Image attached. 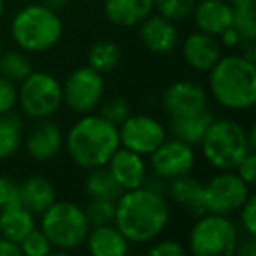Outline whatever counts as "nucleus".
I'll return each mask as SVG.
<instances>
[{"instance_id": "f257e3e1", "label": "nucleus", "mask_w": 256, "mask_h": 256, "mask_svg": "<svg viewBox=\"0 0 256 256\" xmlns=\"http://www.w3.org/2000/svg\"><path fill=\"white\" fill-rule=\"evenodd\" d=\"M170 202L165 195L140 186L116 198L114 224L130 244L148 246L165 234L170 223Z\"/></svg>"}, {"instance_id": "f03ea898", "label": "nucleus", "mask_w": 256, "mask_h": 256, "mask_svg": "<svg viewBox=\"0 0 256 256\" xmlns=\"http://www.w3.org/2000/svg\"><path fill=\"white\" fill-rule=\"evenodd\" d=\"M207 93L230 112H248L256 106V64L240 53L221 54L207 72Z\"/></svg>"}, {"instance_id": "7ed1b4c3", "label": "nucleus", "mask_w": 256, "mask_h": 256, "mask_svg": "<svg viewBox=\"0 0 256 256\" xmlns=\"http://www.w3.org/2000/svg\"><path fill=\"white\" fill-rule=\"evenodd\" d=\"M120 146L118 126L98 112L81 114L68 126L64 139V151L81 170L107 165Z\"/></svg>"}, {"instance_id": "20e7f679", "label": "nucleus", "mask_w": 256, "mask_h": 256, "mask_svg": "<svg viewBox=\"0 0 256 256\" xmlns=\"http://www.w3.org/2000/svg\"><path fill=\"white\" fill-rule=\"evenodd\" d=\"M65 26L60 12L40 2H30L14 12L9 34L16 48L28 54H42L54 50L64 37Z\"/></svg>"}, {"instance_id": "39448f33", "label": "nucleus", "mask_w": 256, "mask_h": 256, "mask_svg": "<svg viewBox=\"0 0 256 256\" xmlns=\"http://www.w3.org/2000/svg\"><path fill=\"white\" fill-rule=\"evenodd\" d=\"M198 148L206 164L214 170H234L252 151L248 142V128L232 118H214Z\"/></svg>"}, {"instance_id": "423d86ee", "label": "nucleus", "mask_w": 256, "mask_h": 256, "mask_svg": "<svg viewBox=\"0 0 256 256\" xmlns=\"http://www.w3.org/2000/svg\"><path fill=\"white\" fill-rule=\"evenodd\" d=\"M39 218V228L51 242L53 252L62 254L82 248L92 228L82 206L67 198H56Z\"/></svg>"}, {"instance_id": "0eeeda50", "label": "nucleus", "mask_w": 256, "mask_h": 256, "mask_svg": "<svg viewBox=\"0 0 256 256\" xmlns=\"http://www.w3.org/2000/svg\"><path fill=\"white\" fill-rule=\"evenodd\" d=\"M240 234L232 216L204 212L195 216L186 249L193 256H234Z\"/></svg>"}, {"instance_id": "6e6552de", "label": "nucleus", "mask_w": 256, "mask_h": 256, "mask_svg": "<svg viewBox=\"0 0 256 256\" xmlns=\"http://www.w3.org/2000/svg\"><path fill=\"white\" fill-rule=\"evenodd\" d=\"M20 114L30 121L53 118L64 107L62 81L48 70L34 68L22 82H18Z\"/></svg>"}, {"instance_id": "1a4fd4ad", "label": "nucleus", "mask_w": 256, "mask_h": 256, "mask_svg": "<svg viewBox=\"0 0 256 256\" xmlns=\"http://www.w3.org/2000/svg\"><path fill=\"white\" fill-rule=\"evenodd\" d=\"M212 178L202 182V206L206 212L234 216L251 195V186L234 170H216Z\"/></svg>"}, {"instance_id": "9d476101", "label": "nucleus", "mask_w": 256, "mask_h": 256, "mask_svg": "<svg viewBox=\"0 0 256 256\" xmlns=\"http://www.w3.org/2000/svg\"><path fill=\"white\" fill-rule=\"evenodd\" d=\"M62 96L64 106L78 116L95 112L106 96V79L90 65H82L68 72L62 82Z\"/></svg>"}, {"instance_id": "9b49d317", "label": "nucleus", "mask_w": 256, "mask_h": 256, "mask_svg": "<svg viewBox=\"0 0 256 256\" xmlns=\"http://www.w3.org/2000/svg\"><path fill=\"white\" fill-rule=\"evenodd\" d=\"M118 136L121 146L148 158L167 139L168 130L167 124L153 114L130 112L126 120L118 124Z\"/></svg>"}, {"instance_id": "f8f14e48", "label": "nucleus", "mask_w": 256, "mask_h": 256, "mask_svg": "<svg viewBox=\"0 0 256 256\" xmlns=\"http://www.w3.org/2000/svg\"><path fill=\"white\" fill-rule=\"evenodd\" d=\"M146 160L150 174L162 178L164 181H170L192 174L196 165V150L181 139L167 137Z\"/></svg>"}, {"instance_id": "ddd939ff", "label": "nucleus", "mask_w": 256, "mask_h": 256, "mask_svg": "<svg viewBox=\"0 0 256 256\" xmlns=\"http://www.w3.org/2000/svg\"><path fill=\"white\" fill-rule=\"evenodd\" d=\"M162 110L168 120H179L209 109V93L193 79H178L162 93Z\"/></svg>"}, {"instance_id": "4468645a", "label": "nucleus", "mask_w": 256, "mask_h": 256, "mask_svg": "<svg viewBox=\"0 0 256 256\" xmlns=\"http://www.w3.org/2000/svg\"><path fill=\"white\" fill-rule=\"evenodd\" d=\"M64 139L65 132L60 128V124L54 123L53 118H50V120L36 121L34 128L23 139V148L34 162L50 164L64 151Z\"/></svg>"}, {"instance_id": "2eb2a0df", "label": "nucleus", "mask_w": 256, "mask_h": 256, "mask_svg": "<svg viewBox=\"0 0 256 256\" xmlns=\"http://www.w3.org/2000/svg\"><path fill=\"white\" fill-rule=\"evenodd\" d=\"M137 36H139L144 50L153 54H160V56L174 53L181 42L178 23L170 22L156 12H151L148 18H144L137 25Z\"/></svg>"}, {"instance_id": "dca6fc26", "label": "nucleus", "mask_w": 256, "mask_h": 256, "mask_svg": "<svg viewBox=\"0 0 256 256\" xmlns=\"http://www.w3.org/2000/svg\"><path fill=\"white\" fill-rule=\"evenodd\" d=\"M179 46L184 64L198 74H207L223 54V46L220 44L218 37L204 34L200 30L188 34L182 42H179Z\"/></svg>"}, {"instance_id": "f3484780", "label": "nucleus", "mask_w": 256, "mask_h": 256, "mask_svg": "<svg viewBox=\"0 0 256 256\" xmlns=\"http://www.w3.org/2000/svg\"><path fill=\"white\" fill-rule=\"evenodd\" d=\"M106 167L123 192L144 186L148 176H150L146 156L134 153V151L126 150L123 146H120L114 151V154L109 158Z\"/></svg>"}, {"instance_id": "a211bd4d", "label": "nucleus", "mask_w": 256, "mask_h": 256, "mask_svg": "<svg viewBox=\"0 0 256 256\" xmlns=\"http://www.w3.org/2000/svg\"><path fill=\"white\" fill-rule=\"evenodd\" d=\"M190 18L196 30L220 37L234 25V9L228 0H195Z\"/></svg>"}, {"instance_id": "6ab92c4d", "label": "nucleus", "mask_w": 256, "mask_h": 256, "mask_svg": "<svg viewBox=\"0 0 256 256\" xmlns=\"http://www.w3.org/2000/svg\"><path fill=\"white\" fill-rule=\"evenodd\" d=\"M84 248L93 256H124L132 244L116 224L106 223L90 228Z\"/></svg>"}, {"instance_id": "aec40b11", "label": "nucleus", "mask_w": 256, "mask_h": 256, "mask_svg": "<svg viewBox=\"0 0 256 256\" xmlns=\"http://www.w3.org/2000/svg\"><path fill=\"white\" fill-rule=\"evenodd\" d=\"M104 16L118 28H132L154 12L153 0H104Z\"/></svg>"}, {"instance_id": "412c9836", "label": "nucleus", "mask_w": 256, "mask_h": 256, "mask_svg": "<svg viewBox=\"0 0 256 256\" xmlns=\"http://www.w3.org/2000/svg\"><path fill=\"white\" fill-rule=\"evenodd\" d=\"M56 198V188L46 176H30L20 182V204L36 216H40Z\"/></svg>"}, {"instance_id": "4be33fe9", "label": "nucleus", "mask_w": 256, "mask_h": 256, "mask_svg": "<svg viewBox=\"0 0 256 256\" xmlns=\"http://www.w3.org/2000/svg\"><path fill=\"white\" fill-rule=\"evenodd\" d=\"M165 196L168 202L176 204L182 210H188L192 216H200L206 212L202 206V182L192 174L167 181Z\"/></svg>"}, {"instance_id": "5701e85b", "label": "nucleus", "mask_w": 256, "mask_h": 256, "mask_svg": "<svg viewBox=\"0 0 256 256\" xmlns=\"http://www.w3.org/2000/svg\"><path fill=\"white\" fill-rule=\"evenodd\" d=\"M34 228H37V216L22 204L0 207V237L20 244Z\"/></svg>"}, {"instance_id": "b1692460", "label": "nucleus", "mask_w": 256, "mask_h": 256, "mask_svg": "<svg viewBox=\"0 0 256 256\" xmlns=\"http://www.w3.org/2000/svg\"><path fill=\"white\" fill-rule=\"evenodd\" d=\"M214 112L210 109H206L198 114H193L188 118H179V120H168L167 130L172 134V137L181 139L192 146H198L204 134L207 132L209 124L214 120Z\"/></svg>"}, {"instance_id": "393cba45", "label": "nucleus", "mask_w": 256, "mask_h": 256, "mask_svg": "<svg viewBox=\"0 0 256 256\" xmlns=\"http://www.w3.org/2000/svg\"><path fill=\"white\" fill-rule=\"evenodd\" d=\"M25 139L23 116L16 110L0 116V162L11 160L20 153Z\"/></svg>"}, {"instance_id": "a878e982", "label": "nucleus", "mask_w": 256, "mask_h": 256, "mask_svg": "<svg viewBox=\"0 0 256 256\" xmlns=\"http://www.w3.org/2000/svg\"><path fill=\"white\" fill-rule=\"evenodd\" d=\"M123 51L121 46L112 39H98L90 46L86 53V65L102 76L110 74L121 65Z\"/></svg>"}, {"instance_id": "bb28decb", "label": "nucleus", "mask_w": 256, "mask_h": 256, "mask_svg": "<svg viewBox=\"0 0 256 256\" xmlns=\"http://www.w3.org/2000/svg\"><path fill=\"white\" fill-rule=\"evenodd\" d=\"M88 174L84 176L82 181V190H84L88 198H106V200H116L123 193L116 179L110 176L107 167H96L92 170H86Z\"/></svg>"}, {"instance_id": "cd10ccee", "label": "nucleus", "mask_w": 256, "mask_h": 256, "mask_svg": "<svg viewBox=\"0 0 256 256\" xmlns=\"http://www.w3.org/2000/svg\"><path fill=\"white\" fill-rule=\"evenodd\" d=\"M34 70L30 54L22 50H9L0 53V76L12 82H22Z\"/></svg>"}, {"instance_id": "c85d7f7f", "label": "nucleus", "mask_w": 256, "mask_h": 256, "mask_svg": "<svg viewBox=\"0 0 256 256\" xmlns=\"http://www.w3.org/2000/svg\"><path fill=\"white\" fill-rule=\"evenodd\" d=\"M98 114L102 118H106L107 121H110L112 124H120L121 121H124L128 118V114L132 112V107L128 102L126 96L123 95H112V96H104V100L98 106Z\"/></svg>"}, {"instance_id": "c756f323", "label": "nucleus", "mask_w": 256, "mask_h": 256, "mask_svg": "<svg viewBox=\"0 0 256 256\" xmlns=\"http://www.w3.org/2000/svg\"><path fill=\"white\" fill-rule=\"evenodd\" d=\"M193 6H195V0H153L154 12L174 23L190 18Z\"/></svg>"}, {"instance_id": "7c9ffc66", "label": "nucleus", "mask_w": 256, "mask_h": 256, "mask_svg": "<svg viewBox=\"0 0 256 256\" xmlns=\"http://www.w3.org/2000/svg\"><path fill=\"white\" fill-rule=\"evenodd\" d=\"M84 214L88 218L90 224H106L114 223V210H116V200L106 198H90L86 206H82Z\"/></svg>"}, {"instance_id": "2f4dec72", "label": "nucleus", "mask_w": 256, "mask_h": 256, "mask_svg": "<svg viewBox=\"0 0 256 256\" xmlns=\"http://www.w3.org/2000/svg\"><path fill=\"white\" fill-rule=\"evenodd\" d=\"M20 249H22V254L26 256H44L53 252V246L40 228H34L28 235H25L20 242Z\"/></svg>"}, {"instance_id": "473e14b6", "label": "nucleus", "mask_w": 256, "mask_h": 256, "mask_svg": "<svg viewBox=\"0 0 256 256\" xmlns=\"http://www.w3.org/2000/svg\"><path fill=\"white\" fill-rule=\"evenodd\" d=\"M148 252L153 256H184L188 252V249L178 238L158 237L156 240L148 244Z\"/></svg>"}, {"instance_id": "72a5a7b5", "label": "nucleus", "mask_w": 256, "mask_h": 256, "mask_svg": "<svg viewBox=\"0 0 256 256\" xmlns=\"http://www.w3.org/2000/svg\"><path fill=\"white\" fill-rule=\"evenodd\" d=\"M18 107V84L0 76V116Z\"/></svg>"}, {"instance_id": "f704fd0d", "label": "nucleus", "mask_w": 256, "mask_h": 256, "mask_svg": "<svg viewBox=\"0 0 256 256\" xmlns=\"http://www.w3.org/2000/svg\"><path fill=\"white\" fill-rule=\"evenodd\" d=\"M238 228L242 234L256 235V196L249 195L244 206L238 209Z\"/></svg>"}, {"instance_id": "c9c22d12", "label": "nucleus", "mask_w": 256, "mask_h": 256, "mask_svg": "<svg viewBox=\"0 0 256 256\" xmlns=\"http://www.w3.org/2000/svg\"><path fill=\"white\" fill-rule=\"evenodd\" d=\"M20 204V182L9 176H0V207Z\"/></svg>"}, {"instance_id": "e433bc0d", "label": "nucleus", "mask_w": 256, "mask_h": 256, "mask_svg": "<svg viewBox=\"0 0 256 256\" xmlns=\"http://www.w3.org/2000/svg\"><path fill=\"white\" fill-rule=\"evenodd\" d=\"M234 172L242 179V181L248 182V184L252 188L256 182V153L254 151H249V153L237 164V167L234 168Z\"/></svg>"}, {"instance_id": "4c0bfd02", "label": "nucleus", "mask_w": 256, "mask_h": 256, "mask_svg": "<svg viewBox=\"0 0 256 256\" xmlns=\"http://www.w3.org/2000/svg\"><path fill=\"white\" fill-rule=\"evenodd\" d=\"M237 256H256V235L240 234L238 242L235 246Z\"/></svg>"}, {"instance_id": "58836bf2", "label": "nucleus", "mask_w": 256, "mask_h": 256, "mask_svg": "<svg viewBox=\"0 0 256 256\" xmlns=\"http://www.w3.org/2000/svg\"><path fill=\"white\" fill-rule=\"evenodd\" d=\"M218 40H220V44L223 48L235 50V48H238V44H240L242 39H240V36H238L237 30H235L234 26H230V28H226L220 37H218Z\"/></svg>"}, {"instance_id": "ea45409f", "label": "nucleus", "mask_w": 256, "mask_h": 256, "mask_svg": "<svg viewBox=\"0 0 256 256\" xmlns=\"http://www.w3.org/2000/svg\"><path fill=\"white\" fill-rule=\"evenodd\" d=\"M22 254L18 242H12L6 237H0V256H18Z\"/></svg>"}, {"instance_id": "a19ab883", "label": "nucleus", "mask_w": 256, "mask_h": 256, "mask_svg": "<svg viewBox=\"0 0 256 256\" xmlns=\"http://www.w3.org/2000/svg\"><path fill=\"white\" fill-rule=\"evenodd\" d=\"M39 2H40V4L46 6V8H50V9H53V11H56V12L64 11V9L68 6V0H39Z\"/></svg>"}, {"instance_id": "79ce46f5", "label": "nucleus", "mask_w": 256, "mask_h": 256, "mask_svg": "<svg viewBox=\"0 0 256 256\" xmlns=\"http://www.w3.org/2000/svg\"><path fill=\"white\" fill-rule=\"evenodd\" d=\"M248 142H249V148H251L252 151H256V126L254 124H251V126L248 128Z\"/></svg>"}, {"instance_id": "37998d69", "label": "nucleus", "mask_w": 256, "mask_h": 256, "mask_svg": "<svg viewBox=\"0 0 256 256\" xmlns=\"http://www.w3.org/2000/svg\"><path fill=\"white\" fill-rule=\"evenodd\" d=\"M232 8H248V6H254V0H228Z\"/></svg>"}, {"instance_id": "c03bdc74", "label": "nucleus", "mask_w": 256, "mask_h": 256, "mask_svg": "<svg viewBox=\"0 0 256 256\" xmlns=\"http://www.w3.org/2000/svg\"><path fill=\"white\" fill-rule=\"evenodd\" d=\"M6 14V0H0V20Z\"/></svg>"}, {"instance_id": "a18cd8bd", "label": "nucleus", "mask_w": 256, "mask_h": 256, "mask_svg": "<svg viewBox=\"0 0 256 256\" xmlns=\"http://www.w3.org/2000/svg\"><path fill=\"white\" fill-rule=\"evenodd\" d=\"M2 51H4V48H2V39H0V53H2Z\"/></svg>"}]
</instances>
